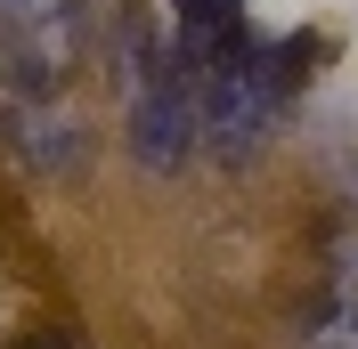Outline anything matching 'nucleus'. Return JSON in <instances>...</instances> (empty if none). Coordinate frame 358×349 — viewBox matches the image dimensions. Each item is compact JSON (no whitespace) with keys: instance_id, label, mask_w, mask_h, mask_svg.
<instances>
[{"instance_id":"f257e3e1","label":"nucleus","mask_w":358,"mask_h":349,"mask_svg":"<svg viewBox=\"0 0 358 349\" xmlns=\"http://www.w3.org/2000/svg\"><path fill=\"white\" fill-rule=\"evenodd\" d=\"M73 66V0H0V73L24 89L66 82Z\"/></svg>"},{"instance_id":"f03ea898","label":"nucleus","mask_w":358,"mask_h":349,"mask_svg":"<svg viewBox=\"0 0 358 349\" xmlns=\"http://www.w3.org/2000/svg\"><path fill=\"white\" fill-rule=\"evenodd\" d=\"M293 349H358V284L350 276L293 317Z\"/></svg>"},{"instance_id":"7ed1b4c3","label":"nucleus","mask_w":358,"mask_h":349,"mask_svg":"<svg viewBox=\"0 0 358 349\" xmlns=\"http://www.w3.org/2000/svg\"><path fill=\"white\" fill-rule=\"evenodd\" d=\"M245 0H171V24H228Z\"/></svg>"},{"instance_id":"20e7f679","label":"nucleus","mask_w":358,"mask_h":349,"mask_svg":"<svg viewBox=\"0 0 358 349\" xmlns=\"http://www.w3.org/2000/svg\"><path fill=\"white\" fill-rule=\"evenodd\" d=\"M8 349H90V341H82L73 325H24V333H17Z\"/></svg>"}]
</instances>
